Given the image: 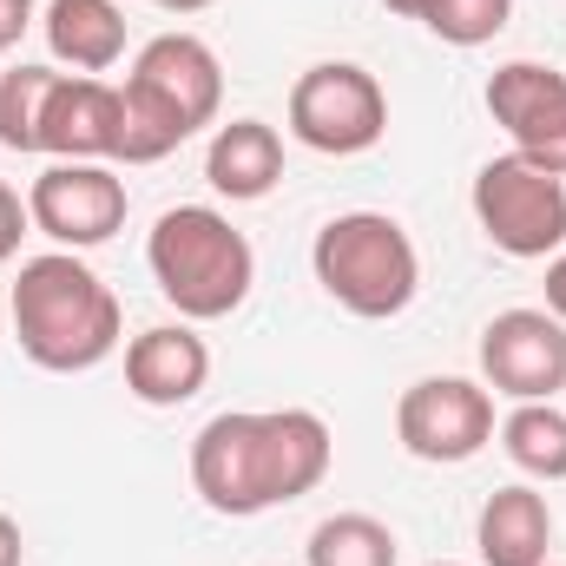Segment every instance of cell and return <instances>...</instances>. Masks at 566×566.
<instances>
[{"label":"cell","instance_id":"6da1fadb","mask_svg":"<svg viewBox=\"0 0 566 566\" xmlns=\"http://www.w3.org/2000/svg\"><path fill=\"white\" fill-rule=\"evenodd\" d=\"M329 422L316 409H224L191 441V488L224 521L303 501L329 474Z\"/></svg>","mask_w":566,"mask_h":566},{"label":"cell","instance_id":"7a4b0ae2","mask_svg":"<svg viewBox=\"0 0 566 566\" xmlns=\"http://www.w3.org/2000/svg\"><path fill=\"white\" fill-rule=\"evenodd\" d=\"M7 316H13L20 356L46 376H86L106 356H119V336H126L119 296L80 251L27 258L7 296Z\"/></svg>","mask_w":566,"mask_h":566},{"label":"cell","instance_id":"3957f363","mask_svg":"<svg viewBox=\"0 0 566 566\" xmlns=\"http://www.w3.org/2000/svg\"><path fill=\"white\" fill-rule=\"evenodd\" d=\"M224 66L198 33L145 40L126 86H119V158L113 165H158L205 126H218Z\"/></svg>","mask_w":566,"mask_h":566},{"label":"cell","instance_id":"277c9868","mask_svg":"<svg viewBox=\"0 0 566 566\" xmlns=\"http://www.w3.org/2000/svg\"><path fill=\"white\" fill-rule=\"evenodd\" d=\"M145 271L185 323H218L244 310L258 283V251L218 205H171L145 238Z\"/></svg>","mask_w":566,"mask_h":566},{"label":"cell","instance_id":"5b68a950","mask_svg":"<svg viewBox=\"0 0 566 566\" xmlns=\"http://www.w3.org/2000/svg\"><path fill=\"white\" fill-rule=\"evenodd\" d=\"M310 271L336 310H349L363 323H389L422 290V251L389 211H343L316 231Z\"/></svg>","mask_w":566,"mask_h":566},{"label":"cell","instance_id":"8992f818","mask_svg":"<svg viewBox=\"0 0 566 566\" xmlns=\"http://www.w3.org/2000/svg\"><path fill=\"white\" fill-rule=\"evenodd\" d=\"M474 224L488 231V244L501 258H521V264H541L566 251V178L521 158V151H501L474 171Z\"/></svg>","mask_w":566,"mask_h":566},{"label":"cell","instance_id":"52a82bcc","mask_svg":"<svg viewBox=\"0 0 566 566\" xmlns=\"http://www.w3.org/2000/svg\"><path fill=\"white\" fill-rule=\"evenodd\" d=\"M290 133L310 151H323V158L376 151L382 133H389V93L356 60H316L290 86Z\"/></svg>","mask_w":566,"mask_h":566},{"label":"cell","instance_id":"ba28073f","mask_svg":"<svg viewBox=\"0 0 566 566\" xmlns=\"http://www.w3.org/2000/svg\"><path fill=\"white\" fill-rule=\"evenodd\" d=\"M126 205H133L126 178L113 165H93V158H53L27 185V218L60 251H99L106 238H119L126 231Z\"/></svg>","mask_w":566,"mask_h":566},{"label":"cell","instance_id":"9c48e42d","mask_svg":"<svg viewBox=\"0 0 566 566\" xmlns=\"http://www.w3.org/2000/svg\"><path fill=\"white\" fill-rule=\"evenodd\" d=\"M396 441L428 468H461L494 441V396L468 376H422L396 402Z\"/></svg>","mask_w":566,"mask_h":566},{"label":"cell","instance_id":"30bf717a","mask_svg":"<svg viewBox=\"0 0 566 566\" xmlns=\"http://www.w3.org/2000/svg\"><path fill=\"white\" fill-rule=\"evenodd\" d=\"M481 382L507 402H554L566 389V323L554 310H501L481 329Z\"/></svg>","mask_w":566,"mask_h":566},{"label":"cell","instance_id":"8fae6325","mask_svg":"<svg viewBox=\"0 0 566 566\" xmlns=\"http://www.w3.org/2000/svg\"><path fill=\"white\" fill-rule=\"evenodd\" d=\"M481 99L521 158L566 178V73L541 66V60H507V66H494Z\"/></svg>","mask_w":566,"mask_h":566},{"label":"cell","instance_id":"7c38bea8","mask_svg":"<svg viewBox=\"0 0 566 566\" xmlns=\"http://www.w3.org/2000/svg\"><path fill=\"white\" fill-rule=\"evenodd\" d=\"M205 382H211V343L185 316L151 323L126 343V389L145 409H185Z\"/></svg>","mask_w":566,"mask_h":566},{"label":"cell","instance_id":"4fadbf2b","mask_svg":"<svg viewBox=\"0 0 566 566\" xmlns=\"http://www.w3.org/2000/svg\"><path fill=\"white\" fill-rule=\"evenodd\" d=\"M46 158H93L113 165L119 158V86L86 80V73H60L53 99H46V126H40Z\"/></svg>","mask_w":566,"mask_h":566},{"label":"cell","instance_id":"5bb4252c","mask_svg":"<svg viewBox=\"0 0 566 566\" xmlns=\"http://www.w3.org/2000/svg\"><path fill=\"white\" fill-rule=\"evenodd\" d=\"M474 547H481V566H547V547H554V507H547V494L527 488V481L494 488L481 501Z\"/></svg>","mask_w":566,"mask_h":566},{"label":"cell","instance_id":"9a60e30c","mask_svg":"<svg viewBox=\"0 0 566 566\" xmlns=\"http://www.w3.org/2000/svg\"><path fill=\"white\" fill-rule=\"evenodd\" d=\"M205 178H211V191L231 198V205L271 198L277 178H283L277 126H264V119H231V126H218L211 145H205Z\"/></svg>","mask_w":566,"mask_h":566},{"label":"cell","instance_id":"2e32d148","mask_svg":"<svg viewBox=\"0 0 566 566\" xmlns=\"http://www.w3.org/2000/svg\"><path fill=\"white\" fill-rule=\"evenodd\" d=\"M46 46L60 66L99 80L126 60V13L119 0H46V20H40Z\"/></svg>","mask_w":566,"mask_h":566},{"label":"cell","instance_id":"e0dca14e","mask_svg":"<svg viewBox=\"0 0 566 566\" xmlns=\"http://www.w3.org/2000/svg\"><path fill=\"white\" fill-rule=\"evenodd\" d=\"M501 448L527 481H566V409L514 402V416L501 422Z\"/></svg>","mask_w":566,"mask_h":566},{"label":"cell","instance_id":"ac0fdd59","mask_svg":"<svg viewBox=\"0 0 566 566\" xmlns=\"http://www.w3.org/2000/svg\"><path fill=\"white\" fill-rule=\"evenodd\" d=\"M396 560H402V547L376 514H329V521L310 527V547H303V566H396Z\"/></svg>","mask_w":566,"mask_h":566},{"label":"cell","instance_id":"d6986e66","mask_svg":"<svg viewBox=\"0 0 566 566\" xmlns=\"http://www.w3.org/2000/svg\"><path fill=\"white\" fill-rule=\"evenodd\" d=\"M53 86H60L53 66H13V73H0V145L7 151H40V126H46Z\"/></svg>","mask_w":566,"mask_h":566},{"label":"cell","instance_id":"ffe728a7","mask_svg":"<svg viewBox=\"0 0 566 566\" xmlns=\"http://www.w3.org/2000/svg\"><path fill=\"white\" fill-rule=\"evenodd\" d=\"M514 20V0H428L422 27L448 46H488Z\"/></svg>","mask_w":566,"mask_h":566},{"label":"cell","instance_id":"44dd1931","mask_svg":"<svg viewBox=\"0 0 566 566\" xmlns=\"http://www.w3.org/2000/svg\"><path fill=\"white\" fill-rule=\"evenodd\" d=\"M33 231V218H27V198L0 178V264H13L20 258V238Z\"/></svg>","mask_w":566,"mask_h":566},{"label":"cell","instance_id":"7402d4cb","mask_svg":"<svg viewBox=\"0 0 566 566\" xmlns=\"http://www.w3.org/2000/svg\"><path fill=\"white\" fill-rule=\"evenodd\" d=\"M27 27H33V0H0V53H13Z\"/></svg>","mask_w":566,"mask_h":566},{"label":"cell","instance_id":"603a6c76","mask_svg":"<svg viewBox=\"0 0 566 566\" xmlns=\"http://www.w3.org/2000/svg\"><path fill=\"white\" fill-rule=\"evenodd\" d=\"M547 310L566 323V251H554V258H547Z\"/></svg>","mask_w":566,"mask_h":566},{"label":"cell","instance_id":"cb8c5ba5","mask_svg":"<svg viewBox=\"0 0 566 566\" xmlns=\"http://www.w3.org/2000/svg\"><path fill=\"white\" fill-rule=\"evenodd\" d=\"M27 560V541H20V521L0 514V566H20Z\"/></svg>","mask_w":566,"mask_h":566},{"label":"cell","instance_id":"d4e9b609","mask_svg":"<svg viewBox=\"0 0 566 566\" xmlns=\"http://www.w3.org/2000/svg\"><path fill=\"white\" fill-rule=\"evenodd\" d=\"M151 7H165V13H205V7H218V0H151Z\"/></svg>","mask_w":566,"mask_h":566},{"label":"cell","instance_id":"484cf974","mask_svg":"<svg viewBox=\"0 0 566 566\" xmlns=\"http://www.w3.org/2000/svg\"><path fill=\"white\" fill-rule=\"evenodd\" d=\"M382 7H389V13H402V20H422L428 0H382Z\"/></svg>","mask_w":566,"mask_h":566},{"label":"cell","instance_id":"4316f807","mask_svg":"<svg viewBox=\"0 0 566 566\" xmlns=\"http://www.w3.org/2000/svg\"><path fill=\"white\" fill-rule=\"evenodd\" d=\"M434 566H461V560H434Z\"/></svg>","mask_w":566,"mask_h":566},{"label":"cell","instance_id":"83f0119b","mask_svg":"<svg viewBox=\"0 0 566 566\" xmlns=\"http://www.w3.org/2000/svg\"><path fill=\"white\" fill-rule=\"evenodd\" d=\"M547 566H554V560H547Z\"/></svg>","mask_w":566,"mask_h":566}]
</instances>
